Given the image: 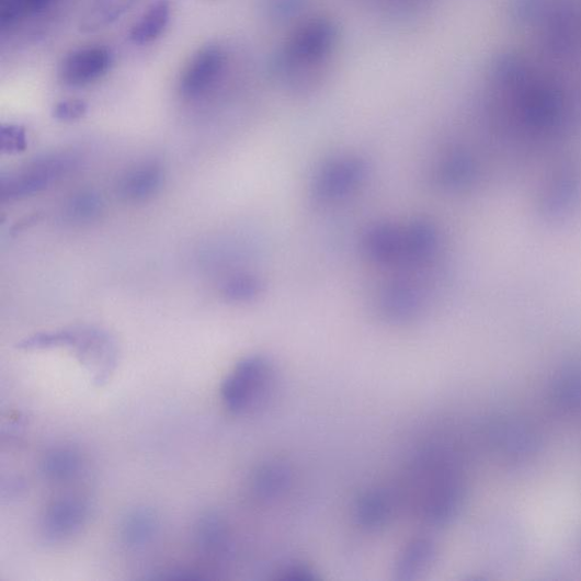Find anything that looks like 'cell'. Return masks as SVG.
Wrapping results in <instances>:
<instances>
[{
  "label": "cell",
  "instance_id": "cell-6",
  "mask_svg": "<svg viewBox=\"0 0 581 581\" xmlns=\"http://www.w3.org/2000/svg\"><path fill=\"white\" fill-rule=\"evenodd\" d=\"M112 62L113 55L106 47L80 48L61 59L58 79L64 86L82 88L105 77Z\"/></svg>",
  "mask_w": 581,
  "mask_h": 581
},
{
  "label": "cell",
  "instance_id": "cell-3",
  "mask_svg": "<svg viewBox=\"0 0 581 581\" xmlns=\"http://www.w3.org/2000/svg\"><path fill=\"white\" fill-rule=\"evenodd\" d=\"M77 159L68 153L49 155L35 161L24 170L0 183V197L12 202L38 195L62 176L75 170Z\"/></svg>",
  "mask_w": 581,
  "mask_h": 581
},
{
  "label": "cell",
  "instance_id": "cell-1",
  "mask_svg": "<svg viewBox=\"0 0 581 581\" xmlns=\"http://www.w3.org/2000/svg\"><path fill=\"white\" fill-rule=\"evenodd\" d=\"M436 237L429 225L417 223L408 228L380 226L369 237V249L378 262L386 265L424 263L433 254Z\"/></svg>",
  "mask_w": 581,
  "mask_h": 581
},
{
  "label": "cell",
  "instance_id": "cell-23",
  "mask_svg": "<svg viewBox=\"0 0 581 581\" xmlns=\"http://www.w3.org/2000/svg\"><path fill=\"white\" fill-rule=\"evenodd\" d=\"M89 106L80 100L64 101L56 104L52 111L55 119L60 122H73L81 119L88 113Z\"/></svg>",
  "mask_w": 581,
  "mask_h": 581
},
{
  "label": "cell",
  "instance_id": "cell-10",
  "mask_svg": "<svg viewBox=\"0 0 581 581\" xmlns=\"http://www.w3.org/2000/svg\"><path fill=\"white\" fill-rule=\"evenodd\" d=\"M364 169L356 160H342L330 166L317 179L316 193L322 200L346 195L360 183Z\"/></svg>",
  "mask_w": 581,
  "mask_h": 581
},
{
  "label": "cell",
  "instance_id": "cell-4",
  "mask_svg": "<svg viewBox=\"0 0 581 581\" xmlns=\"http://www.w3.org/2000/svg\"><path fill=\"white\" fill-rule=\"evenodd\" d=\"M338 42V29L328 19H314L298 26L282 50V60L290 68L312 67L329 57Z\"/></svg>",
  "mask_w": 581,
  "mask_h": 581
},
{
  "label": "cell",
  "instance_id": "cell-8",
  "mask_svg": "<svg viewBox=\"0 0 581 581\" xmlns=\"http://www.w3.org/2000/svg\"><path fill=\"white\" fill-rule=\"evenodd\" d=\"M75 349L81 364L94 374V383H106L117 363V350L111 337L99 330H84Z\"/></svg>",
  "mask_w": 581,
  "mask_h": 581
},
{
  "label": "cell",
  "instance_id": "cell-2",
  "mask_svg": "<svg viewBox=\"0 0 581 581\" xmlns=\"http://www.w3.org/2000/svg\"><path fill=\"white\" fill-rule=\"evenodd\" d=\"M275 381L273 364L262 356H250L237 364L220 387V397L229 411L242 414L260 408Z\"/></svg>",
  "mask_w": 581,
  "mask_h": 581
},
{
  "label": "cell",
  "instance_id": "cell-9",
  "mask_svg": "<svg viewBox=\"0 0 581 581\" xmlns=\"http://www.w3.org/2000/svg\"><path fill=\"white\" fill-rule=\"evenodd\" d=\"M193 535L200 554L206 559L221 562L232 556L231 531L219 513L215 511L204 513L197 521Z\"/></svg>",
  "mask_w": 581,
  "mask_h": 581
},
{
  "label": "cell",
  "instance_id": "cell-18",
  "mask_svg": "<svg viewBox=\"0 0 581 581\" xmlns=\"http://www.w3.org/2000/svg\"><path fill=\"white\" fill-rule=\"evenodd\" d=\"M392 509L389 494L384 491H369L357 503V520L363 527L377 529L389 522Z\"/></svg>",
  "mask_w": 581,
  "mask_h": 581
},
{
  "label": "cell",
  "instance_id": "cell-13",
  "mask_svg": "<svg viewBox=\"0 0 581 581\" xmlns=\"http://www.w3.org/2000/svg\"><path fill=\"white\" fill-rule=\"evenodd\" d=\"M138 0H91L80 20V31L83 34H93L101 31L130 10Z\"/></svg>",
  "mask_w": 581,
  "mask_h": 581
},
{
  "label": "cell",
  "instance_id": "cell-19",
  "mask_svg": "<svg viewBox=\"0 0 581 581\" xmlns=\"http://www.w3.org/2000/svg\"><path fill=\"white\" fill-rule=\"evenodd\" d=\"M80 337L78 331H58L39 333L18 343V348L26 351L48 350L54 348H75Z\"/></svg>",
  "mask_w": 581,
  "mask_h": 581
},
{
  "label": "cell",
  "instance_id": "cell-20",
  "mask_svg": "<svg viewBox=\"0 0 581 581\" xmlns=\"http://www.w3.org/2000/svg\"><path fill=\"white\" fill-rule=\"evenodd\" d=\"M104 209V201L99 192L82 191L76 195L69 206L68 214L79 221L92 220L99 217Z\"/></svg>",
  "mask_w": 581,
  "mask_h": 581
},
{
  "label": "cell",
  "instance_id": "cell-16",
  "mask_svg": "<svg viewBox=\"0 0 581 581\" xmlns=\"http://www.w3.org/2000/svg\"><path fill=\"white\" fill-rule=\"evenodd\" d=\"M82 464V457L76 448L56 447L43 458L41 470L50 481L67 482L80 475Z\"/></svg>",
  "mask_w": 581,
  "mask_h": 581
},
{
  "label": "cell",
  "instance_id": "cell-22",
  "mask_svg": "<svg viewBox=\"0 0 581 581\" xmlns=\"http://www.w3.org/2000/svg\"><path fill=\"white\" fill-rule=\"evenodd\" d=\"M27 147L25 128L18 124L0 126V151L8 155L22 152Z\"/></svg>",
  "mask_w": 581,
  "mask_h": 581
},
{
  "label": "cell",
  "instance_id": "cell-17",
  "mask_svg": "<svg viewBox=\"0 0 581 581\" xmlns=\"http://www.w3.org/2000/svg\"><path fill=\"white\" fill-rule=\"evenodd\" d=\"M290 472L281 464H267L258 468L251 478V491L257 499L270 501L280 498L288 489Z\"/></svg>",
  "mask_w": 581,
  "mask_h": 581
},
{
  "label": "cell",
  "instance_id": "cell-21",
  "mask_svg": "<svg viewBox=\"0 0 581 581\" xmlns=\"http://www.w3.org/2000/svg\"><path fill=\"white\" fill-rule=\"evenodd\" d=\"M261 293L260 281L252 276L238 275L229 278L223 285V295L233 303H247Z\"/></svg>",
  "mask_w": 581,
  "mask_h": 581
},
{
  "label": "cell",
  "instance_id": "cell-24",
  "mask_svg": "<svg viewBox=\"0 0 581 581\" xmlns=\"http://www.w3.org/2000/svg\"><path fill=\"white\" fill-rule=\"evenodd\" d=\"M315 578L316 577L308 567L300 565L285 568L278 577V579L283 581H311Z\"/></svg>",
  "mask_w": 581,
  "mask_h": 581
},
{
  "label": "cell",
  "instance_id": "cell-11",
  "mask_svg": "<svg viewBox=\"0 0 581 581\" xmlns=\"http://www.w3.org/2000/svg\"><path fill=\"white\" fill-rule=\"evenodd\" d=\"M163 183V170L157 164H145L122 179L118 192L127 202H145L157 195Z\"/></svg>",
  "mask_w": 581,
  "mask_h": 581
},
{
  "label": "cell",
  "instance_id": "cell-7",
  "mask_svg": "<svg viewBox=\"0 0 581 581\" xmlns=\"http://www.w3.org/2000/svg\"><path fill=\"white\" fill-rule=\"evenodd\" d=\"M90 516L89 502L80 497H64L52 502L42 520V532L49 542H61L81 532Z\"/></svg>",
  "mask_w": 581,
  "mask_h": 581
},
{
  "label": "cell",
  "instance_id": "cell-5",
  "mask_svg": "<svg viewBox=\"0 0 581 581\" xmlns=\"http://www.w3.org/2000/svg\"><path fill=\"white\" fill-rule=\"evenodd\" d=\"M226 64L224 52L217 46H205L193 54L183 69L179 89L186 100H198L220 79Z\"/></svg>",
  "mask_w": 581,
  "mask_h": 581
},
{
  "label": "cell",
  "instance_id": "cell-14",
  "mask_svg": "<svg viewBox=\"0 0 581 581\" xmlns=\"http://www.w3.org/2000/svg\"><path fill=\"white\" fill-rule=\"evenodd\" d=\"M171 19L169 0H156L130 30V41L136 45H147L164 34Z\"/></svg>",
  "mask_w": 581,
  "mask_h": 581
},
{
  "label": "cell",
  "instance_id": "cell-12",
  "mask_svg": "<svg viewBox=\"0 0 581 581\" xmlns=\"http://www.w3.org/2000/svg\"><path fill=\"white\" fill-rule=\"evenodd\" d=\"M159 532V520L149 508H137L128 512L121 525V538L124 545L139 550L150 545Z\"/></svg>",
  "mask_w": 581,
  "mask_h": 581
},
{
  "label": "cell",
  "instance_id": "cell-25",
  "mask_svg": "<svg viewBox=\"0 0 581 581\" xmlns=\"http://www.w3.org/2000/svg\"><path fill=\"white\" fill-rule=\"evenodd\" d=\"M45 2L46 0H23V3L29 12L39 9L45 4Z\"/></svg>",
  "mask_w": 581,
  "mask_h": 581
},
{
  "label": "cell",
  "instance_id": "cell-15",
  "mask_svg": "<svg viewBox=\"0 0 581 581\" xmlns=\"http://www.w3.org/2000/svg\"><path fill=\"white\" fill-rule=\"evenodd\" d=\"M437 556L434 542L428 538L412 540L400 556L397 574L400 580H412L425 572Z\"/></svg>",
  "mask_w": 581,
  "mask_h": 581
}]
</instances>
